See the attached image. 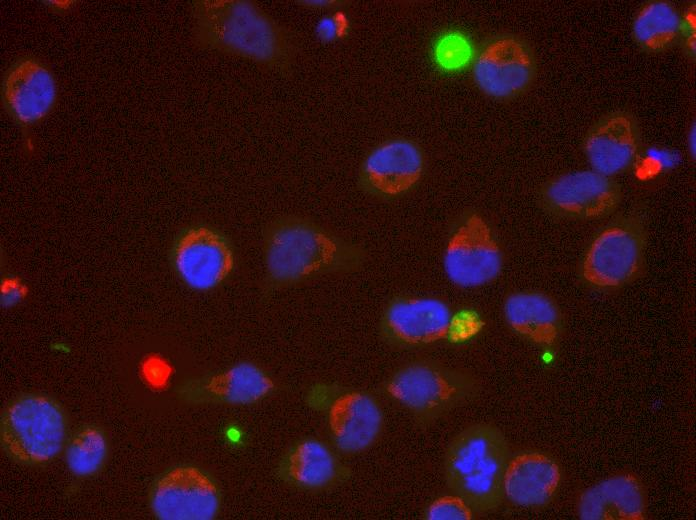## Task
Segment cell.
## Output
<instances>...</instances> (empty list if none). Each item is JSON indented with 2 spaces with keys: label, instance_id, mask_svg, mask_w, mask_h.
Wrapping results in <instances>:
<instances>
[{
  "label": "cell",
  "instance_id": "18",
  "mask_svg": "<svg viewBox=\"0 0 696 520\" xmlns=\"http://www.w3.org/2000/svg\"><path fill=\"white\" fill-rule=\"evenodd\" d=\"M640 130L635 118L624 111L600 118L588 131L584 151L592 169L611 177L636 162Z\"/></svg>",
  "mask_w": 696,
  "mask_h": 520
},
{
  "label": "cell",
  "instance_id": "2",
  "mask_svg": "<svg viewBox=\"0 0 696 520\" xmlns=\"http://www.w3.org/2000/svg\"><path fill=\"white\" fill-rule=\"evenodd\" d=\"M265 285L269 289L361 268L365 250L310 220L282 216L263 230Z\"/></svg>",
  "mask_w": 696,
  "mask_h": 520
},
{
  "label": "cell",
  "instance_id": "3",
  "mask_svg": "<svg viewBox=\"0 0 696 520\" xmlns=\"http://www.w3.org/2000/svg\"><path fill=\"white\" fill-rule=\"evenodd\" d=\"M509 449L494 426L476 424L458 433L444 456L445 480L475 513L491 511L504 497Z\"/></svg>",
  "mask_w": 696,
  "mask_h": 520
},
{
  "label": "cell",
  "instance_id": "15",
  "mask_svg": "<svg viewBox=\"0 0 696 520\" xmlns=\"http://www.w3.org/2000/svg\"><path fill=\"white\" fill-rule=\"evenodd\" d=\"M423 155L419 147L405 139L379 144L365 157L359 183L367 193L391 198L410 190L423 171Z\"/></svg>",
  "mask_w": 696,
  "mask_h": 520
},
{
  "label": "cell",
  "instance_id": "12",
  "mask_svg": "<svg viewBox=\"0 0 696 520\" xmlns=\"http://www.w3.org/2000/svg\"><path fill=\"white\" fill-rule=\"evenodd\" d=\"M642 236L632 224L603 230L592 242L583 262V277L593 285L614 287L630 281L642 261Z\"/></svg>",
  "mask_w": 696,
  "mask_h": 520
},
{
  "label": "cell",
  "instance_id": "27",
  "mask_svg": "<svg viewBox=\"0 0 696 520\" xmlns=\"http://www.w3.org/2000/svg\"><path fill=\"white\" fill-rule=\"evenodd\" d=\"M676 162V156L664 150H650L646 156L637 162L636 174L640 179H649L657 175L663 168L670 167Z\"/></svg>",
  "mask_w": 696,
  "mask_h": 520
},
{
  "label": "cell",
  "instance_id": "21",
  "mask_svg": "<svg viewBox=\"0 0 696 520\" xmlns=\"http://www.w3.org/2000/svg\"><path fill=\"white\" fill-rule=\"evenodd\" d=\"M504 315L510 327L523 337L551 344L559 331V315L553 302L536 292H519L509 296Z\"/></svg>",
  "mask_w": 696,
  "mask_h": 520
},
{
  "label": "cell",
  "instance_id": "10",
  "mask_svg": "<svg viewBox=\"0 0 696 520\" xmlns=\"http://www.w3.org/2000/svg\"><path fill=\"white\" fill-rule=\"evenodd\" d=\"M452 312L434 297H400L386 307L381 321L382 338L391 345L416 347L445 339Z\"/></svg>",
  "mask_w": 696,
  "mask_h": 520
},
{
  "label": "cell",
  "instance_id": "24",
  "mask_svg": "<svg viewBox=\"0 0 696 520\" xmlns=\"http://www.w3.org/2000/svg\"><path fill=\"white\" fill-rule=\"evenodd\" d=\"M472 50L464 35L448 32L439 37L434 45V59L445 71H456L470 61Z\"/></svg>",
  "mask_w": 696,
  "mask_h": 520
},
{
  "label": "cell",
  "instance_id": "32",
  "mask_svg": "<svg viewBox=\"0 0 696 520\" xmlns=\"http://www.w3.org/2000/svg\"><path fill=\"white\" fill-rule=\"evenodd\" d=\"M688 143H689L690 152H691V154L694 155L695 154V129H694V127H693V130L690 131Z\"/></svg>",
  "mask_w": 696,
  "mask_h": 520
},
{
  "label": "cell",
  "instance_id": "26",
  "mask_svg": "<svg viewBox=\"0 0 696 520\" xmlns=\"http://www.w3.org/2000/svg\"><path fill=\"white\" fill-rule=\"evenodd\" d=\"M482 327L480 315L473 309L463 308L452 314L446 338L455 344L464 343L475 337Z\"/></svg>",
  "mask_w": 696,
  "mask_h": 520
},
{
  "label": "cell",
  "instance_id": "13",
  "mask_svg": "<svg viewBox=\"0 0 696 520\" xmlns=\"http://www.w3.org/2000/svg\"><path fill=\"white\" fill-rule=\"evenodd\" d=\"M543 201L558 215L598 218L616 208L620 188L611 177L594 170L576 171L550 181L543 190Z\"/></svg>",
  "mask_w": 696,
  "mask_h": 520
},
{
  "label": "cell",
  "instance_id": "22",
  "mask_svg": "<svg viewBox=\"0 0 696 520\" xmlns=\"http://www.w3.org/2000/svg\"><path fill=\"white\" fill-rule=\"evenodd\" d=\"M680 20L675 7L666 1H651L642 6L633 22V36L645 51L667 48L679 35Z\"/></svg>",
  "mask_w": 696,
  "mask_h": 520
},
{
  "label": "cell",
  "instance_id": "25",
  "mask_svg": "<svg viewBox=\"0 0 696 520\" xmlns=\"http://www.w3.org/2000/svg\"><path fill=\"white\" fill-rule=\"evenodd\" d=\"M473 513L465 501L453 493L433 500L426 508L425 518L428 520H469Z\"/></svg>",
  "mask_w": 696,
  "mask_h": 520
},
{
  "label": "cell",
  "instance_id": "17",
  "mask_svg": "<svg viewBox=\"0 0 696 520\" xmlns=\"http://www.w3.org/2000/svg\"><path fill=\"white\" fill-rule=\"evenodd\" d=\"M327 419L332 442L346 454L368 449L379 437L384 424L377 400L359 390L338 394L328 408Z\"/></svg>",
  "mask_w": 696,
  "mask_h": 520
},
{
  "label": "cell",
  "instance_id": "5",
  "mask_svg": "<svg viewBox=\"0 0 696 520\" xmlns=\"http://www.w3.org/2000/svg\"><path fill=\"white\" fill-rule=\"evenodd\" d=\"M0 430L2 447L13 460L41 465L54 459L63 449L67 422L55 400L28 394L6 406Z\"/></svg>",
  "mask_w": 696,
  "mask_h": 520
},
{
  "label": "cell",
  "instance_id": "29",
  "mask_svg": "<svg viewBox=\"0 0 696 520\" xmlns=\"http://www.w3.org/2000/svg\"><path fill=\"white\" fill-rule=\"evenodd\" d=\"M25 294V286L18 279H5L1 285V303L5 307L18 304L24 298Z\"/></svg>",
  "mask_w": 696,
  "mask_h": 520
},
{
  "label": "cell",
  "instance_id": "14",
  "mask_svg": "<svg viewBox=\"0 0 696 520\" xmlns=\"http://www.w3.org/2000/svg\"><path fill=\"white\" fill-rule=\"evenodd\" d=\"M57 98L55 78L47 66L32 57L16 60L5 72L2 101L7 113L21 126L44 119Z\"/></svg>",
  "mask_w": 696,
  "mask_h": 520
},
{
  "label": "cell",
  "instance_id": "23",
  "mask_svg": "<svg viewBox=\"0 0 696 520\" xmlns=\"http://www.w3.org/2000/svg\"><path fill=\"white\" fill-rule=\"evenodd\" d=\"M107 451L104 432L96 426H85L69 440L65 453L66 463L74 475L92 476L104 464Z\"/></svg>",
  "mask_w": 696,
  "mask_h": 520
},
{
  "label": "cell",
  "instance_id": "19",
  "mask_svg": "<svg viewBox=\"0 0 696 520\" xmlns=\"http://www.w3.org/2000/svg\"><path fill=\"white\" fill-rule=\"evenodd\" d=\"M559 476V469L550 458L539 453L520 454L509 460L504 495L519 506L543 505L556 490Z\"/></svg>",
  "mask_w": 696,
  "mask_h": 520
},
{
  "label": "cell",
  "instance_id": "8",
  "mask_svg": "<svg viewBox=\"0 0 696 520\" xmlns=\"http://www.w3.org/2000/svg\"><path fill=\"white\" fill-rule=\"evenodd\" d=\"M443 266L448 279L463 288L482 286L499 275L501 251L481 216L469 215L456 227L447 242Z\"/></svg>",
  "mask_w": 696,
  "mask_h": 520
},
{
  "label": "cell",
  "instance_id": "9",
  "mask_svg": "<svg viewBox=\"0 0 696 520\" xmlns=\"http://www.w3.org/2000/svg\"><path fill=\"white\" fill-rule=\"evenodd\" d=\"M536 62L530 47L521 39L498 36L487 42L474 61L473 76L478 87L495 98H511L532 83Z\"/></svg>",
  "mask_w": 696,
  "mask_h": 520
},
{
  "label": "cell",
  "instance_id": "30",
  "mask_svg": "<svg viewBox=\"0 0 696 520\" xmlns=\"http://www.w3.org/2000/svg\"><path fill=\"white\" fill-rule=\"evenodd\" d=\"M328 395H330V387L326 385H315L310 389L307 395L308 404L316 409H319L321 406L329 408L331 403L327 401Z\"/></svg>",
  "mask_w": 696,
  "mask_h": 520
},
{
  "label": "cell",
  "instance_id": "1",
  "mask_svg": "<svg viewBox=\"0 0 696 520\" xmlns=\"http://www.w3.org/2000/svg\"><path fill=\"white\" fill-rule=\"evenodd\" d=\"M199 46L259 63L288 75L297 56L291 30L249 0H196L191 3Z\"/></svg>",
  "mask_w": 696,
  "mask_h": 520
},
{
  "label": "cell",
  "instance_id": "16",
  "mask_svg": "<svg viewBox=\"0 0 696 520\" xmlns=\"http://www.w3.org/2000/svg\"><path fill=\"white\" fill-rule=\"evenodd\" d=\"M350 475V469L327 444L309 437L293 443L276 467V476L283 483L312 492L332 489L346 482Z\"/></svg>",
  "mask_w": 696,
  "mask_h": 520
},
{
  "label": "cell",
  "instance_id": "20",
  "mask_svg": "<svg viewBox=\"0 0 696 520\" xmlns=\"http://www.w3.org/2000/svg\"><path fill=\"white\" fill-rule=\"evenodd\" d=\"M643 508L639 484L631 477L618 476L585 492L580 500L579 514L587 520L637 519Z\"/></svg>",
  "mask_w": 696,
  "mask_h": 520
},
{
  "label": "cell",
  "instance_id": "31",
  "mask_svg": "<svg viewBox=\"0 0 696 520\" xmlns=\"http://www.w3.org/2000/svg\"><path fill=\"white\" fill-rule=\"evenodd\" d=\"M296 3L308 9H324L337 7L341 2L334 0H300L296 1Z\"/></svg>",
  "mask_w": 696,
  "mask_h": 520
},
{
  "label": "cell",
  "instance_id": "28",
  "mask_svg": "<svg viewBox=\"0 0 696 520\" xmlns=\"http://www.w3.org/2000/svg\"><path fill=\"white\" fill-rule=\"evenodd\" d=\"M350 24L347 16L343 12H336L333 15L321 18L316 27V35L323 42H331L346 36L349 32Z\"/></svg>",
  "mask_w": 696,
  "mask_h": 520
},
{
  "label": "cell",
  "instance_id": "4",
  "mask_svg": "<svg viewBox=\"0 0 696 520\" xmlns=\"http://www.w3.org/2000/svg\"><path fill=\"white\" fill-rule=\"evenodd\" d=\"M384 392L420 425H429L472 400L479 391L469 373L427 361L407 364L385 382Z\"/></svg>",
  "mask_w": 696,
  "mask_h": 520
},
{
  "label": "cell",
  "instance_id": "6",
  "mask_svg": "<svg viewBox=\"0 0 696 520\" xmlns=\"http://www.w3.org/2000/svg\"><path fill=\"white\" fill-rule=\"evenodd\" d=\"M150 506L161 520H211L221 507V490L206 470L180 464L164 471L153 483Z\"/></svg>",
  "mask_w": 696,
  "mask_h": 520
},
{
  "label": "cell",
  "instance_id": "7",
  "mask_svg": "<svg viewBox=\"0 0 696 520\" xmlns=\"http://www.w3.org/2000/svg\"><path fill=\"white\" fill-rule=\"evenodd\" d=\"M170 262L188 287L208 291L221 285L233 272L235 253L230 239L207 225H192L176 236Z\"/></svg>",
  "mask_w": 696,
  "mask_h": 520
},
{
  "label": "cell",
  "instance_id": "11",
  "mask_svg": "<svg viewBox=\"0 0 696 520\" xmlns=\"http://www.w3.org/2000/svg\"><path fill=\"white\" fill-rule=\"evenodd\" d=\"M274 388V381L265 370L251 362H240L185 381L177 388V394L193 404L248 405L263 400Z\"/></svg>",
  "mask_w": 696,
  "mask_h": 520
}]
</instances>
